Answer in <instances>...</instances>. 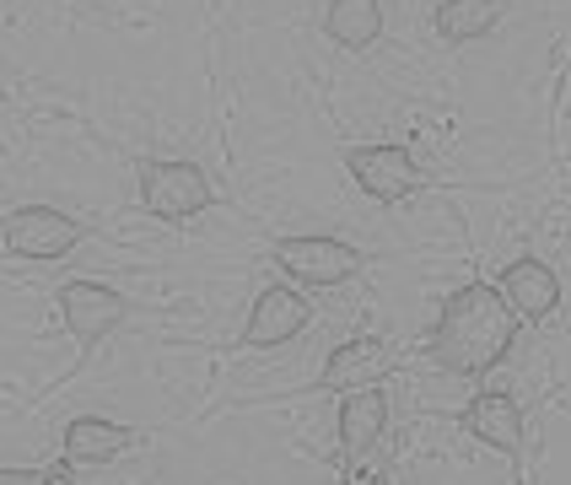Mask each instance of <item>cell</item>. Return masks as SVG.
Here are the masks:
<instances>
[{
	"instance_id": "obj_1",
	"label": "cell",
	"mask_w": 571,
	"mask_h": 485,
	"mask_svg": "<svg viewBox=\"0 0 571 485\" xmlns=\"http://www.w3.org/2000/svg\"><path fill=\"white\" fill-rule=\"evenodd\" d=\"M512 334H518V319L502 303V292L485 281H469L442 303L431 329V356L458 378H480L512 350Z\"/></svg>"
},
{
	"instance_id": "obj_2",
	"label": "cell",
	"mask_w": 571,
	"mask_h": 485,
	"mask_svg": "<svg viewBox=\"0 0 571 485\" xmlns=\"http://www.w3.org/2000/svg\"><path fill=\"white\" fill-rule=\"evenodd\" d=\"M141 200L162 221H189L211 205V178L194 162H151L141 173Z\"/></svg>"
},
{
	"instance_id": "obj_3",
	"label": "cell",
	"mask_w": 571,
	"mask_h": 485,
	"mask_svg": "<svg viewBox=\"0 0 571 485\" xmlns=\"http://www.w3.org/2000/svg\"><path fill=\"white\" fill-rule=\"evenodd\" d=\"M81 243V221H71L54 205H22L5 216V248L16 259H60Z\"/></svg>"
},
{
	"instance_id": "obj_4",
	"label": "cell",
	"mask_w": 571,
	"mask_h": 485,
	"mask_svg": "<svg viewBox=\"0 0 571 485\" xmlns=\"http://www.w3.org/2000/svg\"><path fill=\"white\" fill-rule=\"evenodd\" d=\"M345 167H351V178L361 183V194L378 200V205H399V200H410L416 183H421V167H416V157H410L405 146H351V152H345Z\"/></svg>"
},
{
	"instance_id": "obj_5",
	"label": "cell",
	"mask_w": 571,
	"mask_h": 485,
	"mask_svg": "<svg viewBox=\"0 0 571 485\" xmlns=\"http://www.w3.org/2000/svg\"><path fill=\"white\" fill-rule=\"evenodd\" d=\"M276 259H281V270H291L307 286H345L361 270V254L340 238H281Z\"/></svg>"
},
{
	"instance_id": "obj_6",
	"label": "cell",
	"mask_w": 571,
	"mask_h": 485,
	"mask_svg": "<svg viewBox=\"0 0 571 485\" xmlns=\"http://www.w3.org/2000/svg\"><path fill=\"white\" fill-rule=\"evenodd\" d=\"M60 314L71 323L81 356H92V345L125 319V297L114 286H98V281H71V286H60Z\"/></svg>"
},
{
	"instance_id": "obj_7",
	"label": "cell",
	"mask_w": 571,
	"mask_h": 485,
	"mask_svg": "<svg viewBox=\"0 0 571 485\" xmlns=\"http://www.w3.org/2000/svg\"><path fill=\"white\" fill-rule=\"evenodd\" d=\"M502 303L512 308V319H550L556 308H561V281H556V270L550 265H540V259H518L507 276H502Z\"/></svg>"
},
{
	"instance_id": "obj_8",
	"label": "cell",
	"mask_w": 571,
	"mask_h": 485,
	"mask_svg": "<svg viewBox=\"0 0 571 485\" xmlns=\"http://www.w3.org/2000/svg\"><path fill=\"white\" fill-rule=\"evenodd\" d=\"M464 426H469L485 448H496V454H507V459L523 454V410H518L507 394H474V405L464 410Z\"/></svg>"
},
{
	"instance_id": "obj_9",
	"label": "cell",
	"mask_w": 571,
	"mask_h": 485,
	"mask_svg": "<svg viewBox=\"0 0 571 485\" xmlns=\"http://www.w3.org/2000/svg\"><path fill=\"white\" fill-rule=\"evenodd\" d=\"M383 426H389V399H383V388H356V394L340 405V448H345V459H367L372 443L383 437Z\"/></svg>"
},
{
	"instance_id": "obj_10",
	"label": "cell",
	"mask_w": 571,
	"mask_h": 485,
	"mask_svg": "<svg viewBox=\"0 0 571 485\" xmlns=\"http://www.w3.org/2000/svg\"><path fill=\"white\" fill-rule=\"evenodd\" d=\"M307 329V303L291 292V286H270L259 303H254V314H249V345H286L291 334H302Z\"/></svg>"
},
{
	"instance_id": "obj_11",
	"label": "cell",
	"mask_w": 571,
	"mask_h": 485,
	"mask_svg": "<svg viewBox=\"0 0 571 485\" xmlns=\"http://www.w3.org/2000/svg\"><path fill=\"white\" fill-rule=\"evenodd\" d=\"M389 367V350L378 345V340H351V345H340L334 356H329V367H323V388H334V394H356V388H372V378Z\"/></svg>"
},
{
	"instance_id": "obj_12",
	"label": "cell",
	"mask_w": 571,
	"mask_h": 485,
	"mask_svg": "<svg viewBox=\"0 0 571 485\" xmlns=\"http://www.w3.org/2000/svg\"><path fill=\"white\" fill-rule=\"evenodd\" d=\"M130 443H136L130 426H114V421H98V416L65 426V459H71V464H109V459L125 454Z\"/></svg>"
},
{
	"instance_id": "obj_13",
	"label": "cell",
	"mask_w": 571,
	"mask_h": 485,
	"mask_svg": "<svg viewBox=\"0 0 571 485\" xmlns=\"http://www.w3.org/2000/svg\"><path fill=\"white\" fill-rule=\"evenodd\" d=\"M502 11H507L502 0H442L436 5V33L447 43H474L502 22Z\"/></svg>"
},
{
	"instance_id": "obj_14",
	"label": "cell",
	"mask_w": 571,
	"mask_h": 485,
	"mask_svg": "<svg viewBox=\"0 0 571 485\" xmlns=\"http://www.w3.org/2000/svg\"><path fill=\"white\" fill-rule=\"evenodd\" d=\"M383 33V5L378 0H334L329 5V38L340 49H367Z\"/></svg>"
},
{
	"instance_id": "obj_15",
	"label": "cell",
	"mask_w": 571,
	"mask_h": 485,
	"mask_svg": "<svg viewBox=\"0 0 571 485\" xmlns=\"http://www.w3.org/2000/svg\"><path fill=\"white\" fill-rule=\"evenodd\" d=\"M0 485H43L38 470H0Z\"/></svg>"
},
{
	"instance_id": "obj_16",
	"label": "cell",
	"mask_w": 571,
	"mask_h": 485,
	"mask_svg": "<svg viewBox=\"0 0 571 485\" xmlns=\"http://www.w3.org/2000/svg\"><path fill=\"white\" fill-rule=\"evenodd\" d=\"M43 485H76V475H71V459H65V464H54V470L43 475Z\"/></svg>"
},
{
	"instance_id": "obj_17",
	"label": "cell",
	"mask_w": 571,
	"mask_h": 485,
	"mask_svg": "<svg viewBox=\"0 0 571 485\" xmlns=\"http://www.w3.org/2000/svg\"><path fill=\"white\" fill-rule=\"evenodd\" d=\"M356 485H383V481H372V475H356Z\"/></svg>"
}]
</instances>
